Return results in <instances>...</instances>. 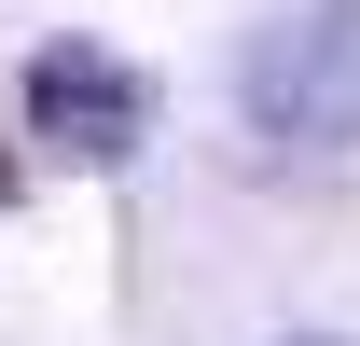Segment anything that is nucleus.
<instances>
[{"mask_svg": "<svg viewBox=\"0 0 360 346\" xmlns=\"http://www.w3.org/2000/svg\"><path fill=\"white\" fill-rule=\"evenodd\" d=\"M291 346H347V333H291Z\"/></svg>", "mask_w": 360, "mask_h": 346, "instance_id": "obj_3", "label": "nucleus"}, {"mask_svg": "<svg viewBox=\"0 0 360 346\" xmlns=\"http://www.w3.org/2000/svg\"><path fill=\"white\" fill-rule=\"evenodd\" d=\"M28 139L70 153V167H125L153 139V70L111 42H42L28 56Z\"/></svg>", "mask_w": 360, "mask_h": 346, "instance_id": "obj_2", "label": "nucleus"}, {"mask_svg": "<svg viewBox=\"0 0 360 346\" xmlns=\"http://www.w3.org/2000/svg\"><path fill=\"white\" fill-rule=\"evenodd\" d=\"M236 125L264 153H360V0H291L236 42Z\"/></svg>", "mask_w": 360, "mask_h": 346, "instance_id": "obj_1", "label": "nucleus"}]
</instances>
